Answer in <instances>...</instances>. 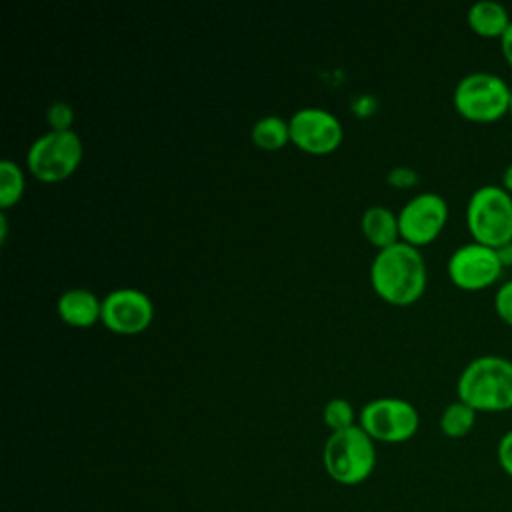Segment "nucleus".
<instances>
[{"instance_id": "obj_1", "label": "nucleus", "mask_w": 512, "mask_h": 512, "mask_svg": "<svg viewBox=\"0 0 512 512\" xmlns=\"http://www.w3.org/2000/svg\"><path fill=\"white\" fill-rule=\"evenodd\" d=\"M426 262L420 250L404 240L376 252L370 282L380 298L396 306L416 302L426 290Z\"/></svg>"}, {"instance_id": "obj_2", "label": "nucleus", "mask_w": 512, "mask_h": 512, "mask_svg": "<svg viewBox=\"0 0 512 512\" xmlns=\"http://www.w3.org/2000/svg\"><path fill=\"white\" fill-rule=\"evenodd\" d=\"M456 396L476 412L512 410V360L496 354L476 356L462 368Z\"/></svg>"}, {"instance_id": "obj_3", "label": "nucleus", "mask_w": 512, "mask_h": 512, "mask_svg": "<svg viewBox=\"0 0 512 512\" xmlns=\"http://www.w3.org/2000/svg\"><path fill=\"white\" fill-rule=\"evenodd\" d=\"M322 460L328 476L334 482L344 486L360 484L376 466L374 440L360 424L332 432L324 444Z\"/></svg>"}, {"instance_id": "obj_4", "label": "nucleus", "mask_w": 512, "mask_h": 512, "mask_svg": "<svg viewBox=\"0 0 512 512\" xmlns=\"http://www.w3.org/2000/svg\"><path fill=\"white\" fill-rule=\"evenodd\" d=\"M466 228L474 242L490 248L512 242V196L500 184L476 188L466 204Z\"/></svg>"}, {"instance_id": "obj_5", "label": "nucleus", "mask_w": 512, "mask_h": 512, "mask_svg": "<svg viewBox=\"0 0 512 512\" xmlns=\"http://www.w3.org/2000/svg\"><path fill=\"white\" fill-rule=\"evenodd\" d=\"M510 86L492 72H470L454 86L452 102L456 112L476 124H492L508 116Z\"/></svg>"}, {"instance_id": "obj_6", "label": "nucleus", "mask_w": 512, "mask_h": 512, "mask_svg": "<svg viewBox=\"0 0 512 512\" xmlns=\"http://www.w3.org/2000/svg\"><path fill=\"white\" fill-rule=\"evenodd\" d=\"M82 160V140L74 130H46L26 152L30 172L42 182L68 178Z\"/></svg>"}, {"instance_id": "obj_7", "label": "nucleus", "mask_w": 512, "mask_h": 512, "mask_svg": "<svg viewBox=\"0 0 512 512\" xmlns=\"http://www.w3.org/2000/svg\"><path fill=\"white\" fill-rule=\"evenodd\" d=\"M358 420L372 440L388 444L410 440L420 426L416 406L396 396H382L366 402L358 414Z\"/></svg>"}, {"instance_id": "obj_8", "label": "nucleus", "mask_w": 512, "mask_h": 512, "mask_svg": "<svg viewBox=\"0 0 512 512\" xmlns=\"http://www.w3.org/2000/svg\"><path fill=\"white\" fill-rule=\"evenodd\" d=\"M446 272L456 288L466 292H482L500 280L504 266L498 260L496 248L472 240L458 246L450 254Z\"/></svg>"}, {"instance_id": "obj_9", "label": "nucleus", "mask_w": 512, "mask_h": 512, "mask_svg": "<svg viewBox=\"0 0 512 512\" xmlns=\"http://www.w3.org/2000/svg\"><path fill=\"white\" fill-rule=\"evenodd\" d=\"M448 222V204L436 192L414 194L398 212L400 238L416 248L434 242Z\"/></svg>"}, {"instance_id": "obj_10", "label": "nucleus", "mask_w": 512, "mask_h": 512, "mask_svg": "<svg viewBox=\"0 0 512 512\" xmlns=\"http://www.w3.org/2000/svg\"><path fill=\"white\" fill-rule=\"evenodd\" d=\"M290 142L310 154H326L342 142V124L326 108L306 106L288 118Z\"/></svg>"}, {"instance_id": "obj_11", "label": "nucleus", "mask_w": 512, "mask_h": 512, "mask_svg": "<svg viewBox=\"0 0 512 512\" xmlns=\"http://www.w3.org/2000/svg\"><path fill=\"white\" fill-rule=\"evenodd\" d=\"M154 304L138 288H116L102 298V322L118 334H138L150 326Z\"/></svg>"}, {"instance_id": "obj_12", "label": "nucleus", "mask_w": 512, "mask_h": 512, "mask_svg": "<svg viewBox=\"0 0 512 512\" xmlns=\"http://www.w3.org/2000/svg\"><path fill=\"white\" fill-rule=\"evenodd\" d=\"M58 316L76 328H88L102 318V300L88 288H68L56 302Z\"/></svg>"}, {"instance_id": "obj_13", "label": "nucleus", "mask_w": 512, "mask_h": 512, "mask_svg": "<svg viewBox=\"0 0 512 512\" xmlns=\"http://www.w3.org/2000/svg\"><path fill=\"white\" fill-rule=\"evenodd\" d=\"M466 22L476 36L500 40L512 24V18L504 4L496 0H478L468 8Z\"/></svg>"}, {"instance_id": "obj_14", "label": "nucleus", "mask_w": 512, "mask_h": 512, "mask_svg": "<svg viewBox=\"0 0 512 512\" xmlns=\"http://www.w3.org/2000/svg\"><path fill=\"white\" fill-rule=\"evenodd\" d=\"M360 226L364 236L378 246V250L392 246L396 242H400V228H398V214H394L390 208L374 204L368 206L362 212L360 218Z\"/></svg>"}, {"instance_id": "obj_15", "label": "nucleus", "mask_w": 512, "mask_h": 512, "mask_svg": "<svg viewBox=\"0 0 512 512\" xmlns=\"http://www.w3.org/2000/svg\"><path fill=\"white\" fill-rule=\"evenodd\" d=\"M252 142L262 150H278L290 140V126L278 114H266L252 124Z\"/></svg>"}, {"instance_id": "obj_16", "label": "nucleus", "mask_w": 512, "mask_h": 512, "mask_svg": "<svg viewBox=\"0 0 512 512\" xmlns=\"http://www.w3.org/2000/svg\"><path fill=\"white\" fill-rule=\"evenodd\" d=\"M476 410L470 408L466 402L462 400H454L450 402L442 414H440V430L444 436L448 438H464L472 432L474 424H476Z\"/></svg>"}, {"instance_id": "obj_17", "label": "nucleus", "mask_w": 512, "mask_h": 512, "mask_svg": "<svg viewBox=\"0 0 512 512\" xmlns=\"http://www.w3.org/2000/svg\"><path fill=\"white\" fill-rule=\"evenodd\" d=\"M24 186L22 168L10 158L0 160V206L10 208L16 204L24 194Z\"/></svg>"}, {"instance_id": "obj_18", "label": "nucleus", "mask_w": 512, "mask_h": 512, "mask_svg": "<svg viewBox=\"0 0 512 512\" xmlns=\"http://www.w3.org/2000/svg\"><path fill=\"white\" fill-rule=\"evenodd\" d=\"M324 422L332 432L354 426V406L346 398H330L322 410Z\"/></svg>"}, {"instance_id": "obj_19", "label": "nucleus", "mask_w": 512, "mask_h": 512, "mask_svg": "<svg viewBox=\"0 0 512 512\" xmlns=\"http://www.w3.org/2000/svg\"><path fill=\"white\" fill-rule=\"evenodd\" d=\"M46 122L50 130H72L74 108L64 100H56L46 108Z\"/></svg>"}, {"instance_id": "obj_20", "label": "nucleus", "mask_w": 512, "mask_h": 512, "mask_svg": "<svg viewBox=\"0 0 512 512\" xmlns=\"http://www.w3.org/2000/svg\"><path fill=\"white\" fill-rule=\"evenodd\" d=\"M494 312L506 326L512 328V278L498 286L494 294Z\"/></svg>"}, {"instance_id": "obj_21", "label": "nucleus", "mask_w": 512, "mask_h": 512, "mask_svg": "<svg viewBox=\"0 0 512 512\" xmlns=\"http://www.w3.org/2000/svg\"><path fill=\"white\" fill-rule=\"evenodd\" d=\"M496 462L500 470L512 478V428L504 432L496 444Z\"/></svg>"}, {"instance_id": "obj_22", "label": "nucleus", "mask_w": 512, "mask_h": 512, "mask_svg": "<svg viewBox=\"0 0 512 512\" xmlns=\"http://www.w3.org/2000/svg\"><path fill=\"white\" fill-rule=\"evenodd\" d=\"M386 182L392 186H398V188H410L418 182V174H416V170H412L408 166H396L388 172Z\"/></svg>"}, {"instance_id": "obj_23", "label": "nucleus", "mask_w": 512, "mask_h": 512, "mask_svg": "<svg viewBox=\"0 0 512 512\" xmlns=\"http://www.w3.org/2000/svg\"><path fill=\"white\" fill-rule=\"evenodd\" d=\"M498 42H500V54H502L504 62L512 68V24L508 26V30L504 32V36Z\"/></svg>"}, {"instance_id": "obj_24", "label": "nucleus", "mask_w": 512, "mask_h": 512, "mask_svg": "<svg viewBox=\"0 0 512 512\" xmlns=\"http://www.w3.org/2000/svg\"><path fill=\"white\" fill-rule=\"evenodd\" d=\"M496 254H498V260H500V264L504 266V270H506V268H512V242H508V244H504V246H498V248H496Z\"/></svg>"}, {"instance_id": "obj_25", "label": "nucleus", "mask_w": 512, "mask_h": 512, "mask_svg": "<svg viewBox=\"0 0 512 512\" xmlns=\"http://www.w3.org/2000/svg\"><path fill=\"white\" fill-rule=\"evenodd\" d=\"M500 186L512 196V164H508L500 176Z\"/></svg>"}, {"instance_id": "obj_26", "label": "nucleus", "mask_w": 512, "mask_h": 512, "mask_svg": "<svg viewBox=\"0 0 512 512\" xmlns=\"http://www.w3.org/2000/svg\"><path fill=\"white\" fill-rule=\"evenodd\" d=\"M508 116H510V120H512V94H510V104H508Z\"/></svg>"}]
</instances>
